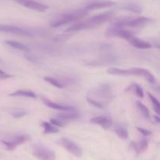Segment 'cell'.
Wrapping results in <instances>:
<instances>
[{"mask_svg": "<svg viewBox=\"0 0 160 160\" xmlns=\"http://www.w3.org/2000/svg\"><path fill=\"white\" fill-rule=\"evenodd\" d=\"M117 5V2L111 0H93L88 3L85 6L87 10H94V9H103V8L112 7V6Z\"/></svg>", "mask_w": 160, "mask_h": 160, "instance_id": "8fae6325", "label": "cell"}, {"mask_svg": "<svg viewBox=\"0 0 160 160\" xmlns=\"http://www.w3.org/2000/svg\"><path fill=\"white\" fill-rule=\"evenodd\" d=\"M109 74L117 75V76H140L145 78L148 82L152 84L156 83V78L154 75L148 71V70H145L143 68H131L126 69V70H122L120 68H116V67H111L106 70Z\"/></svg>", "mask_w": 160, "mask_h": 160, "instance_id": "7a4b0ae2", "label": "cell"}, {"mask_svg": "<svg viewBox=\"0 0 160 160\" xmlns=\"http://www.w3.org/2000/svg\"><path fill=\"white\" fill-rule=\"evenodd\" d=\"M128 42H129L131 45H132L134 47L137 48H140V49H148V48H152V45L149 42H145V41L142 40L140 38H138L134 35L132 36Z\"/></svg>", "mask_w": 160, "mask_h": 160, "instance_id": "9a60e30c", "label": "cell"}, {"mask_svg": "<svg viewBox=\"0 0 160 160\" xmlns=\"http://www.w3.org/2000/svg\"><path fill=\"white\" fill-rule=\"evenodd\" d=\"M88 10H87L85 8H83V9H77V10L67 12V13L61 14L60 16L56 17L55 20H53L50 23V26L52 27V28H58V27L67 24V23H70L71 22L82 19L83 17H86L88 14Z\"/></svg>", "mask_w": 160, "mask_h": 160, "instance_id": "3957f363", "label": "cell"}, {"mask_svg": "<svg viewBox=\"0 0 160 160\" xmlns=\"http://www.w3.org/2000/svg\"><path fill=\"white\" fill-rule=\"evenodd\" d=\"M153 22L152 19L146 17H122L116 20L112 23V27L116 28H123V27H131V28H143Z\"/></svg>", "mask_w": 160, "mask_h": 160, "instance_id": "277c9868", "label": "cell"}, {"mask_svg": "<svg viewBox=\"0 0 160 160\" xmlns=\"http://www.w3.org/2000/svg\"><path fill=\"white\" fill-rule=\"evenodd\" d=\"M45 80L47 81V82L49 83L50 84H52V85L54 86V87L58 88H65L66 86L62 81L56 79V78H51V77H45Z\"/></svg>", "mask_w": 160, "mask_h": 160, "instance_id": "d4e9b609", "label": "cell"}, {"mask_svg": "<svg viewBox=\"0 0 160 160\" xmlns=\"http://www.w3.org/2000/svg\"><path fill=\"white\" fill-rule=\"evenodd\" d=\"M10 96H22V97H27V98H37L35 93H34L31 91H27V90H18L16 92H12V93L9 94Z\"/></svg>", "mask_w": 160, "mask_h": 160, "instance_id": "ffe728a7", "label": "cell"}, {"mask_svg": "<svg viewBox=\"0 0 160 160\" xmlns=\"http://www.w3.org/2000/svg\"><path fill=\"white\" fill-rule=\"evenodd\" d=\"M148 146V141L146 139H142L137 142H131V147L137 154H141L146 151Z\"/></svg>", "mask_w": 160, "mask_h": 160, "instance_id": "ac0fdd59", "label": "cell"}, {"mask_svg": "<svg viewBox=\"0 0 160 160\" xmlns=\"http://www.w3.org/2000/svg\"><path fill=\"white\" fill-rule=\"evenodd\" d=\"M120 9L126 11H130V12H134V13H142V8L139 5L136 3H126L120 6Z\"/></svg>", "mask_w": 160, "mask_h": 160, "instance_id": "d6986e66", "label": "cell"}, {"mask_svg": "<svg viewBox=\"0 0 160 160\" xmlns=\"http://www.w3.org/2000/svg\"><path fill=\"white\" fill-rule=\"evenodd\" d=\"M136 105H137L138 108V109L140 110V112L142 113V115H143L145 118H147V119L149 118L150 112H149V110H148V108H147L146 106H145V105H144L143 103L140 101L136 102Z\"/></svg>", "mask_w": 160, "mask_h": 160, "instance_id": "484cf974", "label": "cell"}, {"mask_svg": "<svg viewBox=\"0 0 160 160\" xmlns=\"http://www.w3.org/2000/svg\"><path fill=\"white\" fill-rule=\"evenodd\" d=\"M114 95L111 86L108 84H102L92 89L88 92L87 101L95 107L102 109L113 99Z\"/></svg>", "mask_w": 160, "mask_h": 160, "instance_id": "6da1fadb", "label": "cell"}, {"mask_svg": "<svg viewBox=\"0 0 160 160\" xmlns=\"http://www.w3.org/2000/svg\"><path fill=\"white\" fill-rule=\"evenodd\" d=\"M90 28H94L92 25L88 22V20L84 22H79V23H74L69 27L66 29V32H76V31H82L85 29H90Z\"/></svg>", "mask_w": 160, "mask_h": 160, "instance_id": "e0dca14e", "label": "cell"}, {"mask_svg": "<svg viewBox=\"0 0 160 160\" xmlns=\"http://www.w3.org/2000/svg\"><path fill=\"white\" fill-rule=\"evenodd\" d=\"M90 122L93 124L98 125V126L102 127L103 129H109L112 125V120L110 118L106 117H95L91 119Z\"/></svg>", "mask_w": 160, "mask_h": 160, "instance_id": "4fadbf2b", "label": "cell"}, {"mask_svg": "<svg viewBox=\"0 0 160 160\" xmlns=\"http://www.w3.org/2000/svg\"><path fill=\"white\" fill-rule=\"evenodd\" d=\"M112 16V13L111 12H106L94 16V17H92V18L88 20L92 25L93 28H96V27L99 26V25L102 24V23H106L108 20H110Z\"/></svg>", "mask_w": 160, "mask_h": 160, "instance_id": "7c38bea8", "label": "cell"}, {"mask_svg": "<svg viewBox=\"0 0 160 160\" xmlns=\"http://www.w3.org/2000/svg\"><path fill=\"white\" fill-rule=\"evenodd\" d=\"M10 114L14 118L19 119L28 115V112L25 109H21V108H13L10 110Z\"/></svg>", "mask_w": 160, "mask_h": 160, "instance_id": "603a6c76", "label": "cell"}, {"mask_svg": "<svg viewBox=\"0 0 160 160\" xmlns=\"http://www.w3.org/2000/svg\"><path fill=\"white\" fill-rule=\"evenodd\" d=\"M154 119L156 120V122H157V123H159V117H157V116H155Z\"/></svg>", "mask_w": 160, "mask_h": 160, "instance_id": "1f68e13d", "label": "cell"}, {"mask_svg": "<svg viewBox=\"0 0 160 160\" xmlns=\"http://www.w3.org/2000/svg\"><path fill=\"white\" fill-rule=\"evenodd\" d=\"M31 140V136L25 133H20V134H11L10 138L0 140L3 145L6 147V148L9 151L14 150L17 146L25 143L27 142H29Z\"/></svg>", "mask_w": 160, "mask_h": 160, "instance_id": "5b68a950", "label": "cell"}, {"mask_svg": "<svg viewBox=\"0 0 160 160\" xmlns=\"http://www.w3.org/2000/svg\"><path fill=\"white\" fill-rule=\"evenodd\" d=\"M59 144L62 147H63L67 151L71 153L74 156L78 158H81L82 156L83 152L81 147L78 146L75 142L71 141L70 139L67 138H62L59 140Z\"/></svg>", "mask_w": 160, "mask_h": 160, "instance_id": "52a82bcc", "label": "cell"}, {"mask_svg": "<svg viewBox=\"0 0 160 160\" xmlns=\"http://www.w3.org/2000/svg\"><path fill=\"white\" fill-rule=\"evenodd\" d=\"M42 101H43L44 104L45 106H47L48 107L52 108V109H56V110L59 111H70V110H73L75 109L74 108L72 107V106H63V105L58 104V103L53 102L51 100L48 99V98H42Z\"/></svg>", "mask_w": 160, "mask_h": 160, "instance_id": "2e32d148", "label": "cell"}, {"mask_svg": "<svg viewBox=\"0 0 160 160\" xmlns=\"http://www.w3.org/2000/svg\"><path fill=\"white\" fill-rule=\"evenodd\" d=\"M50 122H51V124H52L53 126L60 127V128H64V127L67 125V123H65L64 122H62V120H60L58 118L51 119V120H50Z\"/></svg>", "mask_w": 160, "mask_h": 160, "instance_id": "f1b7e54d", "label": "cell"}, {"mask_svg": "<svg viewBox=\"0 0 160 160\" xmlns=\"http://www.w3.org/2000/svg\"><path fill=\"white\" fill-rule=\"evenodd\" d=\"M114 131L120 138L123 139V140H127L128 138V131L125 127L121 126V125L117 126L114 130Z\"/></svg>", "mask_w": 160, "mask_h": 160, "instance_id": "7402d4cb", "label": "cell"}, {"mask_svg": "<svg viewBox=\"0 0 160 160\" xmlns=\"http://www.w3.org/2000/svg\"><path fill=\"white\" fill-rule=\"evenodd\" d=\"M130 88H133L134 92H135V94L137 95V96H138L139 98H142L144 97V92L142 88L140 85H138V84H133L132 85L130 86Z\"/></svg>", "mask_w": 160, "mask_h": 160, "instance_id": "83f0119b", "label": "cell"}, {"mask_svg": "<svg viewBox=\"0 0 160 160\" xmlns=\"http://www.w3.org/2000/svg\"><path fill=\"white\" fill-rule=\"evenodd\" d=\"M62 112L57 114V118L65 123H67V122L75 120L78 117V112L75 109L70 111H62Z\"/></svg>", "mask_w": 160, "mask_h": 160, "instance_id": "5bb4252c", "label": "cell"}, {"mask_svg": "<svg viewBox=\"0 0 160 160\" xmlns=\"http://www.w3.org/2000/svg\"><path fill=\"white\" fill-rule=\"evenodd\" d=\"M137 130L139 131L140 133H142L143 135L145 136H149L152 134V132L148 130L145 129V128H137Z\"/></svg>", "mask_w": 160, "mask_h": 160, "instance_id": "f546056e", "label": "cell"}, {"mask_svg": "<svg viewBox=\"0 0 160 160\" xmlns=\"http://www.w3.org/2000/svg\"><path fill=\"white\" fill-rule=\"evenodd\" d=\"M148 95L149 97V99L151 100L152 103V106H153V109H154L155 112L159 115V108H160V104L158 101L157 98L154 96V95H152L150 92H148Z\"/></svg>", "mask_w": 160, "mask_h": 160, "instance_id": "4316f807", "label": "cell"}, {"mask_svg": "<svg viewBox=\"0 0 160 160\" xmlns=\"http://www.w3.org/2000/svg\"><path fill=\"white\" fill-rule=\"evenodd\" d=\"M12 78V76L9 74H7V73H6L5 72H3L2 70H0V78H1V79H6V78Z\"/></svg>", "mask_w": 160, "mask_h": 160, "instance_id": "4dcf8cb0", "label": "cell"}, {"mask_svg": "<svg viewBox=\"0 0 160 160\" xmlns=\"http://www.w3.org/2000/svg\"><path fill=\"white\" fill-rule=\"evenodd\" d=\"M13 1L20 4V6H24L32 10L38 11V12H45L48 9V6L46 5L34 1V0H13Z\"/></svg>", "mask_w": 160, "mask_h": 160, "instance_id": "30bf717a", "label": "cell"}, {"mask_svg": "<svg viewBox=\"0 0 160 160\" xmlns=\"http://www.w3.org/2000/svg\"><path fill=\"white\" fill-rule=\"evenodd\" d=\"M32 153L39 160H55L56 153L45 145L41 143H35L32 147Z\"/></svg>", "mask_w": 160, "mask_h": 160, "instance_id": "8992f818", "label": "cell"}, {"mask_svg": "<svg viewBox=\"0 0 160 160\" xmlns=\"http://www.w3.org/2000/svg\"><path fill=\"white\" fill-rule=\"evenodd\" d=\"M106 35L107 37H118L120 38H123L128 41L132 36H134L131 31L128 30L123 29L121 28H116V27H111L110 28L106 31Z\"/></svg>", "mask_w": 160, "mask_h": 160, "instance_id": "9c48e42d", "label": "cell"}, {"mask_svg": "<svg viewBox=\"0 0 160 160\" xmlns=\"http://www.w3.org/2000/svg\"><path fill=\"white\" fill-rule=\"evenodd\" d=\"M0 32L9 33V34L24 36V37H32L33 36V34L30 31H27L19 27L7 24H0Z\"/></svg>", "mask_w": 160, "mask_h": 160, "instance_id": "ba28073f", "label": "cell"}, {"mask_svg": "<svg viewBox=\"0 0 160 160\" xmlns=\"http://www.w3.org/2000/svg\"><path fill=\"white\" fill-rule=\"evenodd\" d=\"M42 126L44 128V134H56L59 132V130L48 122H42Z\"/></svg>", "mask_w": 160, "mask_h": 160, "instance_id": "44dd1931", "label": "cell"}, {"mask_svg": "<svg viewBox=\"0 0 160 160\" xmlns=\"http://www.w3.org/2000/svg\"><path fill=\"white\" fill-rule=\"evenodd\" d=\"M6 43L10 47H12V48H16V49L21 50V51L24 52H29V48L26 45H23V44L20 43L18 42H15V41H6Z\"/></svg>", "mask_w": 160, "mask_h": 160, "instance_id": "cb8c5ba5", "label": "cell"}]
</instances>
